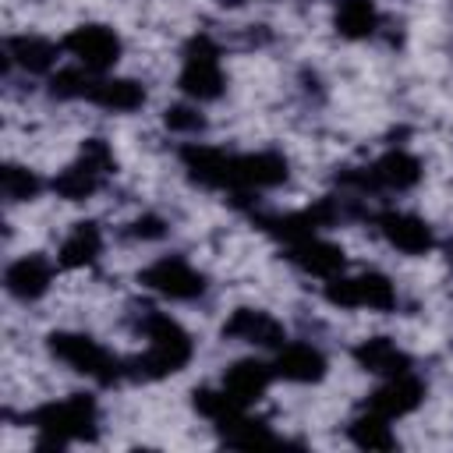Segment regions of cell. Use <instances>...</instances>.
<instances>
[{"label": "cell", "instance_id": "6da1fadb", "mask_svg": "<svg viewBox=\"0 0 453 453\" xmlns=\"http://www.w3.org/2000/svg\"><path fill=\"white\" fill-rule=\"evenodd\" d=\"M142 329H145V354H138L134 361H127V372L138 375V379H166L173 372H180L191 354H195V343L188 336V329L170 319L166 311H149L142 319Z\"/></svg>", "mask_w": 453, "mask_h": 453}, {"label": "cell", "instance_id": "7a4b0ae2", "mask_svg": "<svg viewBox=\"0 0 453 453\" xmlns=\"http://www.w3.org/2000/svg\"><path fill=\"white\" fill-rule=\"evenodd\" d=\"M39 432V449H64L67 442H92L99 425V407L92 393H71L67 400L42 403L28 414Z\"/></svg>", "mask_w": 453, "mask_h": 453}, {"label": "cell", "instance_id": "3957f363", "mask_svg": "<svg viewBox=\"0 0 453 453\" xmlns=\"http://www.w3.org/2000/svg\"><path fill=\"white\" fill-rule=\"evenodd\" d=\"M46 347H50V354H53L57 361H64L67 368H74V372L96 379L99 386H113V382L127 372V365H124L120 357H113L99 340H92V336H85V333L57 329V333L46 336Z\"/></svg>", "mask_w": 453, "mask_h": 453}, {"label": "cell", "instance_id": "277c9868", "mask_svg": "<svg viewBox=\"0 0 453 453\" xmlns=\"http://www.w3.org/2000/svg\"><path fill=\"white\" fill-rule=\"evenodd\" d=\"M113 173H117V156H113V149H110L103 138H85L78 159H74L67 170H60V173L53 177V191H57L64 202H85V198H92V195L103 188V180L113 177Z\"/></svg>", "mask_w": 453, "mask_h": 453}, {"label": "cell", "instance_id": "5b68a950", "mask_svg": "<svg viewBox=\"0 0 453 453\" xmlns=\"http://www.w3.org/2000/svg\"><path fill=\"white\" fill-rule=\"evenodd\" d=\"M180 92L198 99V103H212L223 96V67H219V46L209 35H191L184 46V64H180V78H177Z\"/></svg>", "mask_w": 453, "mask_h": 453}, {"label": "cell", "instance_id": "8992f818", "mask_svg": "<svg viewBox=\"0 0 453 453\" xmlns=\"http://www.w3.org/2000/svg\"><path fill=\"white\" fill-rule=\"evenodd\" d=\"M290 177V163L280 152H226V166H223V180L219 191H265V188H280Z\"/></svg>", "mask_w": 453, "mask_h": 453}, {"label": "cell", "instance_id": "52a82bcc", "mask_svg": "<svg viewBox=\"0 0 453 453\" xmlns=\"http://www.w3.org/2000/svg\"><path fill=\"white\" fill-rule=\"evenodd\" d=\"M326 301L336 308H368V311H389L396 308V290L389 276L382 273H357V276H333L326 283Z\"/></svg>", "mask_w": 453, "mask_h": 453}, {"label": "cell", "instance_id": "ba28073f", "mask_svg": "<svg viewBox=\"0 0 453 453\" xmlns=\"http://www.w3.org/2000/svg\"><path fill=\"white\" fill-rule=\"evenodd\" d=\"M138 283L170 297V301H195L205 294V276L198 269H191L180 255H166V258H156L152 265H145L138 273Z\"/></svg>", "mask_w": 453, "mask_h": 453}, {"label": "cell", "instance_id": "9c48e42d", "mask_svg": "<svg viewBox=\"0 0 453 453\" xmlns=\"http://www.w3.org/2000/svg\"><path fill=\"white\" fill-rule=\"evenodd\" d=\"M60 46H64L81 67H88V71H96V74L110 71V67L120 60V35H117L110 25H96V21L71 28Z\"/></svg>", "mask_w": 453, "mask_h": 453}, {"label": "cell", "instance_id": "30bf717a", "mask_svg": "<svg viewBox=\"0 0 453 453\" xmlns=\"http://www.w3.org/2000/svg\"><path fill=\"white\" fill-rule=\"evenodd\" d=\"M223 340H241L255 347H283L287 329L280 319H273L262 308H234L230 319L223 322Z\"/></svg>", "mask_w": 453, "mask_h": 453}, {"label": "cell", "instance_id": "8fae6325", "mask_svg": "<svg viewBox=\"0 0 453 453\" xmlns=\"http://www.w3.org/2000/svg\"><path fill=\"white\" fill-rule=\"evenodd\" d=\"M375 223H379V234H382L396 251H403V255H428L432 244H435L432 226H428L421 216H414V212L386 209V212H379Z\"/></svg>", "mask_w": 453, "mask_h": 453}, {"label": "cell", "instance_id": "7c38bea8", "mask_svg": "<svg viewBox=\"0 0 453 453\" xmlns=\"http://www.w3.org/2000/svg\"><path fill=\"white\" fill-rule=\"evenodd\" d=\"M421 400H425V382L414 379L411 372H403V375H389V379L368 396L365 407L375 411V414H382L386 421H393V418H407L411 411H418Z\"/></svg>", "mask_w": 453, "mask_h": 453}, {"label": "cell", "instance_id": "4fadbf2b", "mask_svg": "<svg viewBox=\"0 0 453 453\" xmlns=\"http://www.w3.org/2000/svg\"><path fill=\"white\" fill-rule=\"evenodd\" d=\"M287 258L297 265V269H304L308 276H319V280H333V276H340L343 273V265H347V258H343V248L340 244H333V241H322V237H301V241H294V244H287Z\"/></svg>", "mask_w": 453, "mask_h": 453}, {"label": "cell", "instance_id": "5bb4252c", "mask_svg": "<svg viewBox=\"0 0 453 453\" xmlns=\"http://www.w3.org/2000/svg\"><path fill=\"white\" fill-rule=\"evenodd\" d=\"M81 99H88L103 110H113V113H131V110L145 106V88L134 78H103V74L88 71Z\"/></svg>", "mask_w": 453, "mask_h": 453}, {"label": "cell", "instance_id": "9a60e30c", "mask_svg": "<svg viewBox=\"0 0 453 453\" xmlns=\"http://www.w3.org/2000/svg\"><path fill=\"white\" fill-rule=\"evenodd\" d=\"M50 280H53V265L50 258L42 255H21L14 258L7 269H4V287L11 297L18 301H35L50 290Z\"/></svg>", "mask_w": 453, "mask_h": 453}, {"label": "cell", "instance_id": "2e32d148", "mask_svg": "<svg viewBox=\"0 0 453 453\" xmlns=\"http://www.w3.org/2000/svg\"><path fill=\"white\" fill-rule=\"evenodd\" d=\"M368 180H372V191H379V188H386V191H411L421 180V163L407 149H389V152H382L368 166Z\"/></svg>", "mask_w": 453, "mask_h": 453}, {"label": "cell", "instance_id": "e0dca14e", "mask_svg": "<svg viewBox=\"0 0 453 453\" xmlns=\"http://www.w3.org/2000/svg\"><path fill=\"white\" fill-rule=\"evenodd\" d=\"M273 368L265 365V361H255V357H241V361H234L226 372H223V389L237 400V403H255V400H262L265 396V389H269V382H273Z\"/></svg>", "mask_w": 453, "mask_h": 453}, {"label": "cell", "instance_id": "ac0fdd59", "mask_svg": "<svg viewBox=\"0 0 453 453\" xmlns=\"http://www.w3.org/2000/svg\"><path fill=\"white\" fill-rule=\"evenodd\" d=\"M326 368L329 365H326L322 350L311 343H283L276 354V365H273V372L287 382H319L326 375Z\"/></svg>", "mask_w": 453, "mask_h": 453}, {"label": "cell", "instance_id": "d6986e66", "mask_svg": "<svg viewBox=\"0 0 453 453\" xmlns=\"http://www.w3.org/2000/svg\"><path fill=\"white\" fill-rule=\"evenodd\" d=\"M354 361L372 375H403L411 372V357L389 340V336H368L354 347Z\"/></svg>", "mask_w": 453, "mask_h": 453}, {"label": "cell", "instance_id": "ffe728a7", "mask_svg": "<svg viewBox=\"0 0 453 453\" xmlns=\"http://www.w3.org/2000/svg\"><path fill=\"white\" fill-rule=\"evenodd\" d=\"M99 251H103V230H99V223L81 219L64 237V244L57 251V262L64 269H85V265H92L99 258Z\"/></svg>", "mask_w": 453, "mask_h": 453}, {"label": "cell", "instance_id": "44dd1931", "mask_svg": "<svg viewBox=\"0 0 453 453\" xmlns=\"http://www.w3.org/2000/svg\"><path fill=\"white\" fill-rule=\"evenodd\" d=\"M4 50H7V60L11 64H18L21 71H28V74H46L53 64H57V42H50V39H42V35H11L7 42H4Z\"/></svg>", "mask_w": 453, "mask_h": 453}, {"label": "cell", "instance_id": "7402d4cb", "mask_svg": "<svg viewBox=\"0 0 453 453\" xmlns=\"http://www.w3.org/2000/svg\"><path fill=\"white\" fill-rule=\"evenodd\" d=\"M333 25L343 39H368L379 28V7L372 0H340Z\"/></svg>", "mask_w": 453, "mask_h": 453}, {"label": "cell", "instance_id": "603a6c76", "mask_svg": "<svg viewBox=\"0 0 453 453\" xmlns=\"http://www.w3.org/2000/svg\"><path fill=\"white\" fill-rule=\"evenodd\" d=\"M191 403H195V411H198L202 418H209L216 428H226L230 421H237V418L244 414V403H237L226 389H209V386H202V389L191 393Z\"/></svg>", "mask_w": 453, "mask_h": 453}, {"label": "cell", "instance_id": "cb8c5ba5", "mask_svg": "<svg viewBox=\"0 0 453 453\" xmlns=\"http://www.w3.org/2000/svg\"><path fill=\"white\" fill-rule=\"evenodd\" d=\"M350 442L361 446V449H393L396 446V435L389 432V425H386L382 414H375V411L365 407V414L350 421Z\"/></svg>", "mask_w": 453, "mask_h": 453}, {"label": "cell", "instance_id": "d4e9b609", "mask_svg": "<svg viewBox=\"0 0 453 453\" xmlns=\"http://www.w3.org/2000/svg\"><path fill=\"white\" fill-rule=\"evenodd\" d=\"M223 432V442L226 446H237V449H262V446H276V435L262 425V421H255V418H248V414H241L237 421H230L226 428H219Z\"/></svg>", "mask_w": 453, "mask_h": 453}, {"label": "cell", "instance_id": "484cf974", "mask_svg": "<svg viewBox=\"0 0 453 453\" xmlns=\"http://www.w3.org/2000/svg\"><path fill=\"white\" fill-rule=\"evenodd\" d=\"M0 188H4V198L7 202H28L42 191V180L35 177V170L28 166H18V163H4L0 170Z\"/></svg>", "mask_w": 453, "mask_h": 453}, {"label": "cell", "instance_id": "4316f807", "mask_svg": "<svg viewBox=\"0 0 453 453\" xmlns=\"http://www.w3.org/2000/svg\"><path fill=\"white\" fill-rule=\"evenodd\" d=\"M163 124L170 131H180V134H198L205 127V117L195 106H166L163 110Z\"/></svg>", "mask_w": 453, "mask_h": 453}, {"label": "cell", "instance_id": "83f0119b", "mask_svg": "<svg viewBox=\"0 0 453 453\" xmlns=\"http://www.w3.org/2000/svg\"><path fill=\"white\" fill-rule=\"evenodd\" d=\"M127 234H131V237H142V241H159V237L166 234V223L149 212V216H138V219L127 226Z\"/></svg>", "mask_w": 453, "mask_h": 453}, {"label": "cell", "instance_id": "f1b7e54d", "mask_svg": "<svg viewBox=\"0 0 453 453\" xmlns=\"http://www.w3.org/2000/svg\"><path fill=\"white\" fill-rule=\"evenodd\" d=\"M449 262H453V241H449Z\"/></svg>", "mask_w": 453, "mask_h": 453}, {"label": "cell", "instance_id": "f546056e", "mask_svg": "<svg viewBox=\"0 0 453 453\" xmlns=\"http://www.w3.org/2000/svg\"><path fill=\"white\" fill-rule=\"evenodd\" d=\"M223 4H241V0H223Z\"/></svg>", "mask_w": 453, "mask_h": 453}]
</instances>
